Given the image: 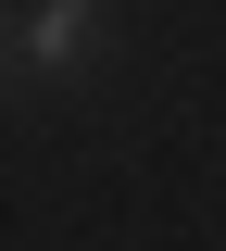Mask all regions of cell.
Instances as JSON below:
<instances>
[{"instance_id":"1","label":"cell","mask_w":226,"mask_h":251,"mask_svg":"<svg viewBox=\"0 0 226 251\" xmlns=\"http://www.w3.org/2000/svg\"><path fill=\"white\" fill-rule=\"evenodd\" d=\"M13 50H25L38 75H63V63H88V50H100V0H38L25 25H13Z\"/></svg>"}]
</instances>
